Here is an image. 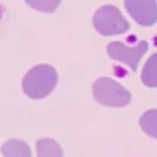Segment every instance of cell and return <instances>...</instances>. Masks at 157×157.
<instances>
[{"label":"cell","instance_id":"obj_1","mask_svg":"<svg viewBox=\"0 0 157 157\" xmlns=\"http://www.w3.org/2000/svg\"><path fill=\"white\" fill-rule=\"evenodd\" d=\"M57 85V72L56 69L48 66V64H39L29 69L26 75L23 77V92L29 98H44L54 90Z\"/></svg>","mask_w":157,"mask_h":157},{"label":"cell","instance_id":"obj_2","mask_svg":"<svg viewBox=\"0 0 157 157\" xmlns=\"http://www.w3.org/2000/svg\"><path fill=\"white\" fill-rule=\"evenodd\" d=\"M93 97L105 106H126L131 101V93L108 77L97 78L93 83Z\"/></svg>","mask_w":157,"mask_h":157},{"label":"cell","instance_id":"obj_3","mask_svg":"<svg viewBox=\"0 0 157 157\" xmlns=\"http://www.w3.org/2000/svg\"><path fill=\"white\" fill-rule=\"evenodd\" d=\"M93 26L103 36H113L129 29V23L121 15V12L113 5H105L97 10L93 17Z\"/></svg>","mask_w":157,"mask_h":157},{"label":"cell","instance_id":"obj_4","mask_svg":"<svg viewBox=\"0 0 157 157\" xmlns=\"http://www.w3.org/2000/svg\"><path fill=\"white\" fill-rule=\"evenodd\" d=\"M147 48H149V43L147 41L137 43L134 48L126 46V44H123V43H110L106 48V52L111 59L126 64L131 71H136L137 64H139V59L144 56Z\"/></svg>","mask_w":157,"mask_h":157},{"label":"cell","instance_id":"obj_5","mask_svg":"<svg viewBox=\"0 0 157 157\" xmlns=\"http://www.w3.org/2000/svg\"><path fill=\"white\" fill-rule=\"evenodd\" d=\"M128 13L141 26H152L157 21V2L155 0H124Z\"/></svg>","mask_w":157,"mask_h":157},{"label":"cell","instance_id":"obj_6","mask_svg":"<svg viewBox=\"0 0 157 157\" xmlns=\"http://www.w3.org/2000/svg\"><path fill=\"white\" fill-rule=\"evenodd\" d=\"M2 154L5 157H31V151L26 142L20 139H10L2 146Z\"/></svg>","mask_w":157,"mask_h":157},{"label":"cell","instance_id":"obj_7","mask_svg":"<svg viewBox=\"0 0 157 157\" xmlns=\"http://www.w3.org/2000/svg\"><path fill=\"white\" fill-rule=\"evenodd\" d=\"M141 80L146 87H157V52L152 54L146 62L144 71L141 74Z\"/></svg>","mask_w":157,"mask_h":157},{"label":"cell","instance_id":"obj_8","mask_svg":"<svg viewBox=\"0 0 157 157\" xmlns=\"http://www.w3.org/2000/svg\"><path fill=\"white\" fill-rule=\"evenodd\" d=\"M36 149H38V155L41 157H61L62 155V149L59 147V144L54 139H39L36 142Z\"/></svg>","mask_w":157,"mask_h":157},{"label":"cell","instance_id":"obj_9","mask_svg":"<svg viewBox=\"0 0 157 157\" xmlns=\"http://www.w3.org/2000/svg\"><path fill=\"white\" fill-rule=\"evenodd\" d=\"M139 126L141 129L149 134L151 137L157 139V110H149L139 118Z\"/></svg>","mask_w":157,"mask_h":157},{"label":"cell","instance_id":"obj_10","mask_svg":"<svg viewBox=\"0 0 157 157\" xmlns=\"http://www.w3.org/2000/svg\"><path fill=\"white\" fill-rule=\"evenodd\" d=\"M25 2L34 10H39V12L44 13H52L59 7L61 0H25Z\"/></svg>","mask_w":157,"mask_h":157}]
</instances>
